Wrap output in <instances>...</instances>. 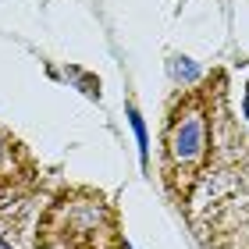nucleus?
I'll return each mask as SVG.
<instances>
[{
  "instance_id": "4",
  "label": "nucleus",
  "mask_w": 249,
  "mask_h": 249,
  "mask_svg": "<svg viewBox=\"0 0 249 249\" xmlns=\"http://www.w3.org/2000/svg\"><path fill=\"white\" fill-rule=\"evenodd\" d=\"M246 118H249V93H246Z\"/></svg>"
},
{
  "instance_id": "3",
  "label": "nucleus",
  "mask_w": 249,
  "mask_h": 249,
  "mask_svg": "<svg viewBox=\"0 0 249 249\" xmlns=\"http://www.w3.org/2000/svg\"><path fill=\"white\" fill-rule=\"evenodd\" d=\"M128 118H132L135 139H139V157L146 160V153H150V146H146V128H142V118H139V110H135V107H128Z\"/></svg>"
},
{
  "instance_id": "5",
  "label": "nucleus",
  "mask_w": 249,
  "mask_h": 249,
  "mask_svg": "<svg viewBox=\"0 0 249 249\" xmlns=\"http://www.w3.org/2000/svg\"><path fill=\"white\" fill-rule=\"evenodd\" d=\"M0 249H11V246H7V242H0Z\"/></svg>"
},
{
  "instance_id": "2",
  "label": "nucleus",
  "mask_w": 249,
  "mask_h": 249,
  "mask_svg": "<svg viewBox=\"0 0 249 249\" xmlns=\"http://www.w3.org/2000/svg\"><path fill=\"white\" fill-rule=\"evenodd\" d=\"M171 75H175V78H185V82H192V78L199 75V68L192 64L189 57H175V61H171Z\"/></svg>"
},
{
  "instance_id": "1",
  "label": "nucleus",
  "mask_w": 249,
  "mask_h": 249,
  "mask_svg": "<svg viewBox=\"0 0 249 249\" xmlns=\"http://www.w3.org/2000/svg\"><path fill=\"white\" fill-rule=\"evenodd\" d=\"M203 150V118L196 110H189V114L175 124V135H171V157L178 164L192 160V157H199Z\"/></svg>"
}]
</instances>
